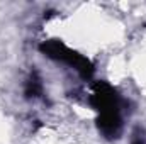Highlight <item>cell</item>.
<instances>
[{"instance_id":"obj_1","label":"cell","mask_w":146,"mask_h":144,"mask_svg":"<svg viewBox=\"0 0 146 144\" xmlns=\"http://www.w3.org/2000/svg\"><path fill=\"white\" fill-rule=\"evenodd\" d=\"M88 104L97 112L95 122L102 137L107 141L119 139L124 131V100L121 93L107 81H95L88 95Z\"/></svg>"},{"instance_id":"obj_2","label":"cell","mask_w":146,"mask_h":144,"mask_svg":"<svg viewBox=\"0 0 146 144\" xmlns=\"http://www.w3.org/2000/svg\"><path fill=\"white\" fill-rule=\"evenodd\" d=\"M39 51L53 59V61H58V63H63L66 66L73 68L75 71L78 73L83 80H92L94 73H95V66L94 63L82 53H78L76 49L70 48L68 44H65L63 41L60 39H48V41H42L39 44Z\"/></svg>"},{"instance_id":"obj_3","label":"cell","mask_w":146,"mask_h":144,"mask_svg":"<svg viewBox=\"0 0 146 144\" xmlns=\"http://www.w3.org/2000/svg\"><path fill=\"white\" fill-rule=\"evenodd\" d=\"M24 95H26V98H42V95H44L42 80L36 70L29 73V76L24 83Z\"/></svg>"},{"instance_id":"obj_4","label":"cell","mask_w":146,"mask_h":144,"mask_svg":"<svg viewBox=\"0 0 146 144\" xmlns=\"http://www.w3.org/2000/svg\"><path fill=\"white\" fill-rule=\"evenodd\" d=\"M131 144H146L145 137H143V134H139V132H136V134L133 136V141H131Z\"/></svg>"}]
</instances>
